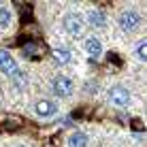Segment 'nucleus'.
Listing matches in <instances>:
<instances>
[{"label": "nucleus", "instance_id": "obj_13", "mask_svg": "<svg viewBox=\"0 0 147 147\" xmlns=\"http://www.w3.org/2000/svg\"><path fill=\"white\" fill-rule=\"evenodd\" d=\"M36 53H38V47L34 43H30V45L24 47V55H26V58H36Z\"/></svg>", "mask_w": 147, "mask_h": 147}, {"label": "nucleus", "instance_id": "obj_5", "mask_svg": "<svg viewBox=\"0 0 147 147\" xmlns=\"http://www.w3.org/2000/svg\"><path fill=\"white\" fill-rule=\"evenodd\" d=\"M0 70L11 79L19 73V66H17V62H15V58L11 55L9 49H0Z\"/></svg>", "mask_w": 147, "mask_h": 147}, {"label": "nucleus", "instance_id": "obj_8", "mask_svg": "<svg viewBox=\"0 0 147 147\" xmlns=\"http://www.w3.org/2000/svg\"><path fill=\"white\" fill-rule=\"evenodd\" d=\"M83 47H85V51L92 55V58H100V55H102V43H100V38L94 36V34L85 38Z\"/></svg>", "mask_w": 147, "mask_h": 147}, {"label": "nucleus", "instance_id": "obj_9", "mask_svg": "<svg viewBox=\"0 0 147 147\" xmlns=\"http://www.w3.org/2000/svg\"><path fill=\"white\" fill-rule=\"evenodd\" d=\"M90 145V136L83 130H75L68 136V147H88Z\"/></svg>", "mask_w": 147, "mask_h": 147}, {"label": "nucleus", "instance_id": "obj_14", "mask_svg": "<svg viewBox=\"0 0 147 147\" xmlns=\"http://www.w3.org/2000/svg\"><path fill=\"white\" fill-rule=\"evenodd\" d=\"M17 147H26V145H17Z\"/></svg>", "mask_w": 147, "mask_h": 147}, {"label": "nucleus", "instance_id": "obj_12", "mask_svg": "<svg viewBox=\"0 0 147 147\" xmlns=\"http://www.w3.org/2000/svg\"><path fill=\"white\" fill-rule=\"evenodd\" d=\"M134 55H136V60H141V62H143V60H145V55H147V47H145V40H141V43L136 45V49H134Z\"/></svg>", "mask_w": 147, "mask_h": 147}, {"label": "nucleus", "instance_id": "obj_4", "mask_svg": "<svg viewBox=\"0 0 147 147\" xmlns=\"http://www.w3.org/2000/svg\"><path fill=\"white\" fill-rule=\"evenodd\" d=\"M107 98H109V102L113 105V107H117V109H126L130 105V92L124 88V85H113V88H109V92H107Z\"/></svg>", "mask_w": 147, "mask_h": 147}, {"label": "nucleus", "instance_id": "obj_1", "mask_svg": "<svg viewBox=\"0 0 147 147\" xmlns=\"http://www.w3.org/2000/svg\"><path fill=\"white\" fill-rule=\"evenodd\" d=\"M117 26L121 28V32L132 34L141 28V15L134 11V9H126L117 15Z\"/></svg>", "mask_w": 147, "mask_h": 147}, {"label": "nucleus", "instance_id": "obj_10", "mask_svg": "<svg viewBox=\"0 0 147 147\" xmlns=\"http://www.w3.org/2000/svg\"><path fill=\"white\" fill-rule=\"evenodd\" d=\"M53 60L60 64V66H64V64H68L70 60H73V51L66 47H55L53 49Z\"/></svg>", "mask_w": 147, "mask_h": 147}, {"label": "nucleus", "instance_id": "obj_6", "mask_svg": "<svg viewBox=\"0 0 147 147\" xmlns=\"http://www.w3.org/2000/svg\"><path fill=\"white\" fill-rule=\"evenodd\" d=\"M58 111H60V107H58V102H55V100L40 98V100L34 102V113H36L38 117H53Z\"/></svg>", "mask_w": 147, "mask_h": 147}, {"label": "nucleus", "instance_id": "obj_7", "mask_svg": "<svg viewBox=\"0 0 147 147\" xmlns=\"http://www.w3.org/2000/svg\"><path fill=\"white\" fill-rule=\"evenodd\" d=\"M85 19H88V24L92 28H105V26H107V15L100 11V9H90Z\"/></svg>", "mask_w": 147, "mask_h": 147}, {"label": "nucleus", "instance_id": "obj_3", "mask_svg": "<svg viewBox=\"0 0 147 147\" xmlns=\"http://www.w3.org/2000/svg\"><path fill=\"white\" fill-rule=\"evenodd\" d=\"M51 92L58 96V98H70L73 92H75L73 79H68L66 75H55L51 79Z\"/></svg>", "mask_w": 147, "mask_h": 147}, {"label": "nucleus", "instance_id": "obj_11", "mask_svg": "<svg viewBox=\"0 0 147 147\" xmlns=\"http://www.w3.org/2000/svg\"><path fill=\"white\" fill-rule=\"evenodd\" d=\"M11 24H13V13H11V9L0 7V30L9 28Z\"/></svg>", "mask_w": 147, "mask_h": 147}, {"label": "nucleus", "instance_id": "obj_2", "mask_svg": "<svg viewBox=\"0 0 147 147\" xmlns=\"http://www.w3.org/2000/svg\"><path fill=\"white\" fill-rule=\"evenodd\" d=\"M62 28H64V32H66L68 36L77 38V36L83 34L85 22H83V17H81L79 13H68V15H64V19H62Z\"/></svg>", "mask_w": 147, "mask_h": 147}]
</instances>
